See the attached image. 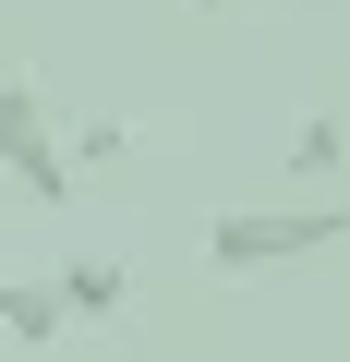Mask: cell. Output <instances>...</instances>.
Wrapping results in <instances>:
<instances>
[{"mask_svg":"<svg viewBox=\"0 0 350 362\" xmlns=\"http://www.w3.org/2000/svg\"><path fill=\"white\" fill-rule=\"evenodd\" d=\"M350 242V206H230L206 230V266L218 278H278V266H314Z\"/></svg>","mask_w":350,"mask_h":362,"instance_id":"1","label":"cell"},{"mask_svg":"<svg viewBox=\"0 0 350 362\" xmlns=\"http://www.w3.org/2000/svg\"><path fill=\"white\" fill-rule=\"evenodd\" d=\"M0 169H13V194L25 206H73V145H61V121H49V97L25 85V73H0Z\"/></svg>","mask_w":350,"mask_h":362,"instance_id":"2","label":"cell"},{"mask_svg":"<svg viewBox=\"0 0 350 362\" xmlns=\"http://www.w3.org/2000/svg\"><path fill=\"white\" fill-rule=\"evenodd\" d=\"M49 278H61V314H73V326H109V314L133 302V266H121V254H73V266H49Z\"/></svg>","mask_w":350,"mask_h":362,"instance_id":"3","label":"cell"},{"mask_svg":"<svg viewBox=\"0 0 350 362\" xmlns=\"http://www.w3.org/2000/svg\"><path fill=\"white\" fill-rule=\"evenodd\" d=\"M61 278H0V338L13 350H61Z\"/></svg>","mask_w":350,"mask_h":362,"instance_id":"4","label":"cell"},{"mask_svg":"<svg viewBox=\"0 0 350 362\" xmlns=\"http://www.w3.org/2000/svg\"><path fill=\"white\" fill-rule=\"evenodd\" d=\"M290 169H302V181H338V169H350V133H338V121H302V133H290Z\"/></svg>","mask_w":350,"mask_h":362,"instance_id":"5","label":"cell"}]
</instances>
